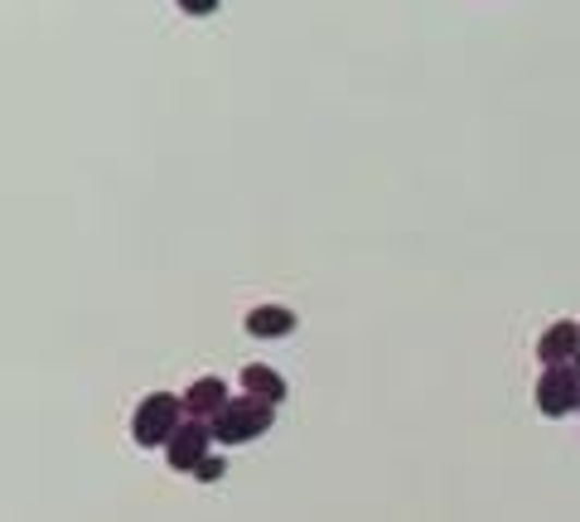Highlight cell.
I'll list each match as a JSON object with an SVG mask.
<instances>
[{"label": "cell", "instance_id": "obj_9", "mask_svg": "<svg viewBox=\"0 0 580 522\" xmlns=\"http://www.w3.org/2000/svg\"><path fill=\"white\" fill-rule=\"evenodd\" d=\"M222 474H228V460H218V454H208V460H204V464H198V470H194V479H204V484H218Z\"/></svg>", "mask_w": 580, "mask_h": 522}, {"label": "cell", "instance_id": "obj_5", "mask_svg": "<svg viewBox=\"0 0 580 522\" xmlns=\"http://www.w3.org/2000/svg\"><path fill=\"white\" fill-rule=\"evenodd\" d=\"M576 349H580V325H576V319H556V325H546L542 339H537L542 368H556V363H576Z\"/></svg>", "mask_w": 580, "mask_h": 522}, {"label": "cell", "instance_id": "obj_12", "mask_svg": "<svg viewBox=\"0 0 580 522\" xmlns=\"http://www.w3.org/2000/svg\"><path fill=\"white\" fill-rule=\"evenodd\" d=\"M576 411H580V406H576Z\"/></svg>", "mask_w": 580, "mask_h": 522}, {"label": "cell", "instance_id": "obj_2", "mask_svg": "<svg viewBox=\"0 0 580 522\" xmlns=\"http://www.w3.org/2000/svg\"><path fill=\"white\" fill-rule=\"evenodd\" d=\"M271 426H276V402L242 392L214 416V440L218 446H247V440H262Z\"/></svg>", "mask_w": 580, "mask_h": 522}, {"label": "cell", "instance_id": "obj_10", "mask_svg": "<svg viewBox=\"0 0 580 522\" xmlns=\"http://www.w3.org/2000/svg\"><path fill=\"white\" fill-rule=\"evenodd\" d=\"M174 5L184 10V15H194V20H204V15H214V10L222 5V0H174Z\"/></svg>", "mask_w": 580, "mask_h": 522}, {"label": "cell", "instance_id": "obj_11", "mask_svg": "<svg viewBox=\"0 0 580 522\" xmlns=\"http://www.w3.org/2000/svg\"><path fill=\"white\" fill-rule=\"evenodd\" d=\"M571 368H576V373H580V349H576V363H571Z\"/></svg>", "mask_w": 580, "mask_h": 522}, {"label": "cell", "instance_id": "obj_3", "mask_svg": "<svg viewBox=\"0 0 580 522\" xmlns=\"http://www.w3.org/2000/svg\"><path fill=\"white\" fill-rule=\"evenodd\" d=\"M208 446H214V421L189 416L184 426L174 430V440H170V446H165V460H170V470L194 474L198 464L208 460Z\"/></svg>", "mask_w": 580, "mask_h": 522}, {"label": "cell", "instance_id": "obj_1", "mask_svg": "<svg viewBox=\"0 0 580 522\" xmlns=\"http://www.w3.org/2000/svg\"><path fill=\"white\" fill-rule=\"evenodd\" d=\"M189 421V411H184V397H174V392H150V397H141V406H136V416H131V440H136L141 450H165L174 440V430H180Z\"/></svg>", "mask_w": 580, "mask_h": 522}, {"label": "cell", "instance_id": "obj_7", "mask_svg": "<svg viewBox=\"0 0 580 522\" xmlns=\"http://www.w3.org/2000/svg\"><path fill=\"white\" fill-rule=\"evenodd\" d=\"M228 402H232V392H228L222 377H194L189 392H184V411H189V416H204V421H214Z\"/></svg>", "mask_w": 580, "mask_h": 522}, {"label": "cell", "instance_id": "obj_6", "mask_svg": "<svg viewBox=\"0 0 580 522\" xmlns=\"http://www.w3.org/2000/svg\"><path fill=\"white\" fill-rule=\"evenodd\" d=\"M242 325H247L252 339H290L300 319H295V309H290V305H276V300H266V305L247 309V319H242Z\"/></svg>", "mask_w": 580, "mask_h": 522}, {"label": "cell", "instance_id": "obj_8", "mask_svg": "<svg viewBox=\"0 0 580 522\" xmlns=\"http://www.w3.org/2000/svg\"><path fill=\"white\" fill-rule=\"evenodd\" d=\"M242 387H247V397H262V402H286V377L271 368V363H247L242 368Z\"/></svg>", "mask_w": 580, "mask_h": 522}, {"label": "cell", "instance_id": "obj_4", "mask_svg": "<svg viewBox=\"0 0 580 522\" xmlns=\"http://www.w3.org/2000/svg\"><path fill=\"white\" fill-rule=\"evenodd\" d=\"M576 406H580V373L571 363L542 368V377H537V411L542 416H571Z\"/></svg>", "mask_w": 580, "mask_h": 522}]
</instances>
